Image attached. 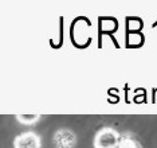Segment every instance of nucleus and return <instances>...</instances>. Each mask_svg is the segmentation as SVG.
Instances as JSON below:
<instances>
[{
  "label": "nucleus",
  "mask_w": 157,
  "mask_h": 148,
  "mask_svg": "<svg viewBox=\"0 0 157 148\" xmlns=\"http://www.w3.org/2000/svg\"><path fill=\"white\" fill-rule=\"evenodd\" d=\"M120 135L116 129L105 127L95 133L94 136V148H118Z\"/></svg>",
  "instance_id": "nucleus-1"
},
{
  "label": "nucleus",
  "mask_w": 157,
  "mask_h": 148,
  "mask_svg": "<svg viewBox=\"0 0 157 148\" xmlns=\"http://www.w3.org/2000/svg\"><path fill=\"white\" fill-rule=\"evenodd\" d=\"M55 148H74L77 143V136L75 133L70 129H58L54 133V138H52Z\"/></svg>",
  "instance_id": "nucleus-2"
},
{
  "label": "nucleus",
  "mask_w": 157,
  "mask_h": 148,
  "mask_svg": "<svg viewBox=\"0 0 157 148\" xmlns=\"http://www.w3.org/2000/svg\"><path fill=\"white\" fill-rule=\"evenodd\" d=\"M40 138L34 132H24L13 140L15 148H40Z\"/></svg>",
  "instance_id": "nucleus-3"
},
{
  "label": "nucleus",
  "mask_w": 157,
  "mask_h": 148,
  "mask_svg": "<svg viewBox=\"0 0 157 148\" xmlns=\"http://www.w3.org/2000/svg\"><path fill=\"white\" fill-rule=\"evenodd\" d=\"M39 118H40V114L38 113H22V114H17L16 116V120L20 121L22 124H35Z\"/></svg>",
  "instance_id": "nucleus-4"
},
{
  "label": "nucleus",
  "mask_w": 157,
  "mask_h": 148,
  "mask_svg": "<svg viewBox=\"0 0 157 148\" xmlns=\"http://www.w3.org/2000/svg\"><path fill=\"white\" fill-rule=\"evenodd\" d=\"M118 148H137V143L130 138H125V139H121Z\"/></svg>",
  "instance_id": "nucleus-5"
}]
</instances>
